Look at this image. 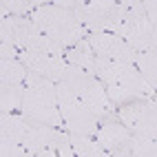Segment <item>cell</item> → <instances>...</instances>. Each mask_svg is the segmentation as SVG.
Instances as JSON below:
<instances>
[{"instance_id": "20", "label": "cell", "mask_w": 157, "mask_h": 157, "mask_svg": "<svg viewBox=\"0 0 157 157\" xmlns=\"http://www.w3.org/2000/svg\"><path fill=\"white\" fill-rule=\"evenodd\" d=\"M142 5H144V11H146V16L151 18L153 27L157 29V0H142Z\"/></svg>"}, {"instance_id": "23", "label": "cell", "mask_w": 157, "mask_h": 157, "mask_svg": "<svg viewBox=\"0 0 157 157\" xmlns=\"http://www.w3.org/2000/svg\"><path fill=\"white\" fill-rule=\"evenodd\" d=\"M153 100H155V102H157V89H155V93H153Z\"/></svg>"}, {"instance_id": "21", "label": "cell", "mask_w": 157, "mask_h": 157, "mask_svg": "<svg viewBox=\"0 0 157 157\" xmlns=\"http://www.w3.org/2000/svg\"><path fill=\"white\" fill-rule=\"evenodd\" d=\"M56 5H60V7H67V9H73V11H75V9H80L82 5L86 2V0H53Z\"/></svg>"}, {"instance_id": "3", "label": "cell", "mask_w": 157, "mask_h": 157, "mask_svg": "<svg viewBox=\"0 0 157 157\" xmlns=\"http://www.w3.org/2000/svg\"><path fill=\"white\" fill-rule=\"evenodd\" d=\"M31 20L38 25V29L42 31L44 36H49L51 40L60 42L62 47H73L78 44L82 38H86L89 31L84 29V25L78 20L75 11L67 7H60L56 2H47L42 7H38Z\"/></svg>"}, {"instance_id": "8", "label": "cell", "mask_w": 157, "mask_h": 157, "mask_svg": "<svg viewBox=\"0 0 157 157\" xmlns=\"http://www.w3.org/2000/svg\"><path fill=\"white\" fill-rule=\"evenodd\" d=\"M117 117L126 124L133 135L157 137V102L153 98H140L120 104Z\"/></svg>"}, {"instance_id": "11", "label": "cell", "mask_w": 157, "mask_h": 157, "mask_svg": "<svg viewBox=\"0 0 157 157\" xmlns=\"http://www.w3.org/2000/svg\"><path fill=\"white\" fill-rule=\"evenodd\" d=\"M18 58L25 62V67L29 71H33V73H38V75H42L47 80H53V82H60L64 69L69 67L64 56L47 53V51H20Z\"/></svg>"}, {"instance_id": "17", "label": "cell", "mask_w": 157, "mask_h": 157, "mask_svg": "<svg viewBox=\"0 0 157 157\" xmlns=\"http://www.w3.org/2000/svg\"><path fill=\"white\" fill-rule=\"evenodd\" d=\"M128 155L135 157H157V137L133 135L128 142Z\"/></svg>"}, {"instance_id": "15", "label": "cell", "mask_w": 157, "mask_h": 157, "mask_svg": "<svg viewBox=\"0 0 157 157\" xmlns=\"http://www.w3.org/2000/svg\"><path fill=\"white\" fill-rule=\"evenodd\" d=\"M71 146L75 151V157H104L106 151L100 146L98 140H93L91 135H80V133H71Z\"/></svg>"}, {"instance_id": "1", "label": "cell", "mask_w": 157, "mask_h": 157, "mask_svg": "<svg viewBox=\"0 0 157 157\" xmlns=\"http://www.w3.org/2000/svg\"><path fill=\"white\" fill-rule=\"evenodd\" d=\"M95 75L106 86V93L115 106L126 104L140 98H153L155 86L142 75L135 62H120V60H104L98 58Z\"/></svg>"}, {"instance_id": "18", "label": "cell", "mask_w": 157, "mask_h": 157, "mask_svg": "<svg viewBox=\"0 0 157 157\" xmlns=\"http://www.w3.org/2000/svg\"><path fill=\"white\" fill-rule=\"evenodd\" d=\"M135 64H137V69L142 71V75L151 82V86L157 89V49L140 53L137 60H135Z\"/></svg>"}, {"instance_id": "14", "label": "cell", "mask_w": 157, "mask_h": 157, "mask_svg": "<svg viewBox=\"0 0 157 157\" xmlns=\"http://www.w3.org/2000/svg\"><path fill=\"white\" fill-rule=\"evenodd\" d=\"M27 84H0V109L2 113H20Z\"/></svg>"}, {"instance_id": "9", "label": "cell", "mask_w": 157, "mask_h": 157, "mask_svg": "<svg viewBox=\"0 0 157 157\" xmlns=\"http://www.w3.org/2000/svg\"><path fill=\"white\" fill-rule=\"evenodd\" d=\"M89 44L93 47L98 58L104 60H120V62H135L140 51L131 47L122 36L113 33V31H89L86 33Z\"/></svg>"}, {"instance_id": "6", "label": "cell", "mask_w": 157, "mask_h": 157, "mask_svg": "<svg viewBox=\"0 0 157 157\" xmlns=\"http://www.w3.org/2000/svg\"><path fill=\"white\" fill-rule=\"evenodd\" d=\"M128 7L120 5L117 0H86L80 9H75V16L86 31H117L126 16Z\"/></svg>"}, {"instance_id": "12", "label": "cell", "mask_w": 157, "mask_h": 157, "mask_svg": "<svg viewBox=\"0 0 157 157\" xmlns=\"http://www.w3.org/2000/svg\"><path fill=\"white\" fill-rule=\"evenodd\" d=\"M64 58H67L69 64H73V67H80V69H86L91 73H95L98 56H95V51H93V47L89 44L86 38H82L80 42L73 44V47H67Z\"/></svg>"}, {"instance_id": "16", "label": "cell", "mask_w": 157, "mask_h": 157, "mask_svg": "<svg viewBox=\"0 0 157 157\" xmlns=\"http://www.w3.org/2000/svg\"><path fill=\"white\" fill-rule=\"evenodd\" d=\"M53 0H0V13L2 16H31L38 7Z\"/></svg>"}, {"instance_id": "10", "label": "cell", "mask_w": 157, "mask_h": 157, "mask_svg": "<svg viewBox=\"0 0 157 157\" xmlns=\"http://www.w3.org/2000/svg\"><path fill=\"white\" fill-rule=\"evenodd\" d=\"M131 137H133V133L117 117V111L106 115L104 120H100V128L95 133V140L106 151V155H128Z\"/></svg>"}, {"instance_id": "13", "label": "cell", "mask_w": 157, "mask_h": 157, "mask_svg": "<svg viewBox=\"0 0 157 157\" xmlns=\"http://www.w3.org/2000/svg\"><path fill=\"white\" fill-rule=\"evenodd\" d=\"M29 69L20 58L0 60V84H25Z\"/></svg>"}, {"instance_id": "4", "label": "cell", "mask_w": 157, "mask_h": 157, "mask_svg": "<svg viewBox=\"0 0 157 157\" xmlns=\"http://www.w3.org/2000/svg\"><path fill=\"white\" fill-rule=\"evenodd\" d=\"M60 82L71 93H75V95L84 102L100 120H104L106 115H111V113L117 111V106L111 102L109 93H106V86L102 84V80L95 75V73L69 64L64 69V73H62V80Z\"/></svg>"}, {"instance_id": "2", "label": "cell", "mask_w": 157, "mask_h": 157, "mask_svg": "<svg viewBox=\"0 0 157 157\" xmlns=\"http://www.w3.org/2000/svg\"><path fill=\"white\" fill-rule=\"evenodd\" d=\"M25 84L27 89H25L20 113L33 124L64 128V120H62V113L58 106V82L29 71Z\"/></svg>"}, {"instance_id": "5", "label": "cell", "mask_w": 157, "mask_h": 157, "mask_svg": "<svg viewBox=\"0 0 157 157\" xmlns=\"http://www.w3.org/2000/svg\"><path fill=\"white\" fill-rule=\"evenodd\" d=\"M58 106L62 113V120H64V128L69 133L95 137V133L100 128V117L62 82H58Z\"/></svg>"}, {"instance_id": "19", "label": "cell", "mask_w": 157, "mask_h": 157, "mask_svg": "<svg viewBox=\"0 0 157 157\" xmlns=\"http://www.w3.org/2000/svg\"><path fill=\"white\" fill-rule=\"evenodd\" d=\"M0 155H2V157H16V155H29V151L20 142L0 135Z\"/></svg>"}, {"instance_id": "22", "label": "cell", "mask_w": 157, "mask_h": 157, "mask_svg": "<svg viewBox=\"0 0 157 157\" xmlns=\"http://www.w3.org/2000/svg\"><path fill=\"white\" fill-rule=\"evenodd\" d=\"M120 5H124V7H135V5H140L142 0H117Z\"/></svg>"}, {"instance_id": "7", "label": "cell", "mask_w": 157, "mask_h": 157, "mask_svg": "<svg viewBox=\"0 0 157 157\" xmlns=\"http://www.w3.org/2000/svg\"><path fill=\"white\" fill-rule=\"evenodd\" d=\"M115 33L122 36L131 47L137 49L140 53L157 49V29L153 27L151 18L146 16L142 2L135 5V7H128L126 16H124L122 25L117 27Z\"/></svg>"}]
</instances>
